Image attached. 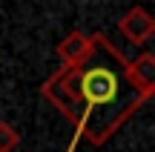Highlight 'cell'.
<instances>
[{
	"label": "cell",
	"mask_w": 155,
	"mask_h": 152,
	"mask_svg": "<svg viewBox=\"0 0 155 152\" xmlns=\"http://www.w3.org/2000/svg\"><path fill=\"white\" fill-rule=\"evenodd\" d=\"M92 55L78 66H61L40 95L78 126L92 147L106 144L147 101L129 78V63L106 34H92Z\"/></svg>",
	"instance_id": "cell-1"
},
{
	"label": "cell",
	"mask_w": 155,
	"mask_h": 152,
	"mask_svg": "<svg viewBox=\"0 0 155 152\" xmlns=\"http://www.w3.org/2000/svg\"><path fill=\"white\" fill-rule=\"evenodd\" d=\"M118 29L124 32V37L129 40V43H147V40L155 34V17L150 11L144 9V6H135V9H129L127 15L118 20Z\"/></svg>",
	"instance_id": "cell-2"
},
{
	"label": "cell",
	"mask_w": 155,
	"mask_h": 152,
	"mask_svg": "<svg viewBox=\"0 0 155 152\" xmlns=\"http://www.w3.org/2000/svg\"><path fill=\"white\" fill-rule=\"evenodd\" d=\"M92 34H83V32H72L58 43V57H61L63 66H78L83 63L89 55H92Z\"/></svg>",
	"instance_id": "cell-3"
},
{
	"label": "cell",
	"mask_w": 155,
	"mask_h": 152,
	"mask_svg": "<svg viewBox=\"0 0 155 152\" xmlns=\"http://www.w3.org/2000/svg\"><path fill=\"white\" fill-rule=\"evenodd\" d=\"M129 78L138 86V92L150 101L155 92V55L152 52H144V55H138L129 63Z\"/></svg>",
	"instance_id": "cell-4"
},
{
	"label": "cell",
	"mask_w": 155,
	"mask_h": 152,
	"mask_svg": "<svg viewBox=\"0 0 155 152\" xmlns=\"http://www.w3.org/2000/svg\"><path fill=\"white\" fill-rule=\"evenodd\" d=\"M17 147H20V132L9 121H0V152H15Z\"/></svg>",
	"instance_id": "cell-5"
}]
</instances>
